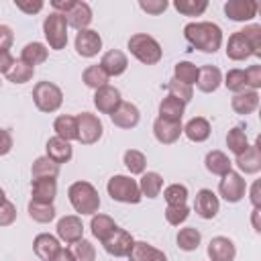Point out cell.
<instances>
[{
	"mask_svg": "<svg viewBox=\"0 0 261 261\" xmlns=\"http://www.w3.org/2000/svg\"><path fill=\"white\" fill-rule=\"evenodd\" d=\"M71 255L75 261H94L96 259V249L88 239H80L71 247Z\"/></svg>",
	"mask_w": 261,
	"mask_h": 261,
	"instance_id": "47",
	"label": "cell"
},
{
	"mask_svg": "<svg viewBox=\"0 0 261 261\" xmlns=\"http://www.w3.org/2000/svg\"><path fill=\"white\" fill-rule=\"evenodd\" d=\"M0 86H2V80H0Z\"/></svg>",
	"mask_w": 261,
	"mask_h": 261,
	"instance_id": "62",
	"label": "cell"
},
{
	"mask_svg": "<svg viewBox=\"0 0 261 261\" xmlns=\"http://www.w3.org/2000/svg\"><path fill=\"white\" fill-rule=\"evenodd\" d=\"M249 200L253 204V208H261V181H253L251 192H249Z\"/></svg>",
	"mask_w": 261,
	"mask_h": 261,
	"instance_id": "58",
	"label": "cell"
},
{
	"mask_svg": "<svg viewBox=\"0 0 261 261\" xmlns=\"http://www.w3.org/2000/svg\"><path fill=\"white\" fill-rule=\"evenodd\" d=\"M126 45H128L130 55L135 59H139L141 63H145V65H155L163 57V49L157 43V39L151 37V35H147V33H135L128 39Z\"/></svg>",
	"mask_w": 261,
	"mask_h": 261,
	"instance_id": "3",
	"label": "cell"
},
{
	"mask_svg": "<svg viewBox=\"0 0 261 261\" xmlns=\"http://www.w3.org/2000/svg\"><path fill=\"white\" fill-rule=\"evenodd\" d=\"M226 147L230 153L234 155H241L249 149V139H247V133L241 128V126H232L228 133H226Z\"/></svg>",
	"mask_w": 261,
	"mask_h": 261,
	"instance_id": "40",
	"label": "cell"
},
{
	"mask_svg": "<svg viewBox=\"0 0 261 261\" xmlns=\"http://www.w3.org/2000/svg\"><path fill=\"white\" fill-rule=\"evenodd\" d=\"M222 84V73L216 65H202L198 67V80H196V86L200 92L204 94H212L220 88Z\"/></svg>",
	"mask_w": 261,
	"mask_h": 261,
	"instance_id": "22",
	"label": "cell"
},
{
	"mask_svg": "<svg viewBox=\"0 0 261 261\" xmlns=\"http://www.w3.org/2000/svg\"><path fill=\"white\" fill-rule=\"evenodd\" d=\"M77 120V141L82 145H94L102 139V133H104V126H102V120L92 114V112H82L75 116Z\"/></svg>",
	"mask_w": 261,
	"mask_h": 261,
	"instance_id": "7",
	"label": "cell"
},
{
	"mask_svg": "<svg viewBox=\"0 0 261 261\" xmlns=\"http://www.w3.org/2000/svg\"><path fill=\"white\" fill-rule=\"evenodd\" d=\"M122 163H124V167L128 169L130 175H143L145 167H147V157L139 149H126L124 155H122Z\"/></svg>",
	"mask_w": 261,
	"mask_h": 261,
	"instance_id": "35",
	"label": "cell"
},
{
	"mask_svg": "<svg viewBox=\"0 0 261 261\" xmlns=\"http://www.w3.org/2000/svg\"><path fill=\"white\" fill-rule=\"evenodd\" d=\"M230 106H232V110H234L237 114H241V116L253 114V112L259 108V92H255V90L239 92V94L232 96Z\"/></svg>",
	"mask_w": 261,
	"mask_h": 261,
	"instance_id": "24",
	"label": "cell"
},
{
	"mask_svg": "<svg viewBox=\"0 0 261 261\" xmlns=\"http://www.w3.org/2000/svg\"><path fill=\"white\" fill-rule=\"evenodd\" d=\"M167 6H169L167 0H139V8L143 12H147V14H153V16L165 12Z\"/></svg>",
	"mask_w": 261,
	"mask_h": 261,
	"instance_id": "50",
	"label": "cell"
},
{
	"mask_svg": "<svg viewBox=\"0 0 261 261\" xmlns=\"http://www.w3.org/2000/svg\"><path fill=\"white\" fill-rule=\"evenodd\" d=\"M253 55V47L249 43V39L245 37L243 31H237L228 37V43H226V57L232 59V61H245Z\"/></svg>",
	"mask_w": 261,
	"mask_h": 261,
	"instance_id": "18",
	"label": "cell"
},
{
	"mask_svg": "<svg viewBox=\"0 0 261 261\" xmlns=\"http://www.w3.org/2000/svg\"><path fill=\"white\" fill-rule=\"evenodd\" d=\"M14 220H16V206L10 200H6L0 206V226H10Z\"/></svg>",
	"mask_w": 261,
	"mask_h": 261,
	"instance_id": "51",
	"label": "cell"
},
{
	"mask_svg": "<svg viewBox=\"0 0 261 261\" xmlns=\"http://www.w3.org/2000/svg\"><path fill=\"white\" fill-rule=\"evenodd\" d=\"M184 112H186V104L173 96H165L161 102H159V116L165 118V120H173V122H181L184 118Z\"/></svg>",
	"mask_w": 261,
	"mask_h": 261,
	"instance_id": "33",
	"label": "cell"
},
{
	"mask_svg": "<svg viewBox=\"0 0 261 261\" xmlns=\"http://www.w3.org/2000/svg\"><path fill=\"white\" fill-rule=\"evenodd\" d=\"M190 216V208L186 204H179V206H167L165 208V220L171 224V226H179L181 222H186Z\"/></svg>",
	"mask_w": 261,
	"mask_h": 261,
	"instance_id": "48",
	"label": "cell"
},
{
	"mask_svg": "<svg viewBox=\"0 0 261 261\" xmlns=\"http://www.w3.org/2000/svg\"><path fill=\"white\" fill-rule=\"evenodd\" d=\"M106 192L114 202H122V204H139L143 198L139 192L137 179H133L130 175H120V173L108 179Z\"/></svg>",
	"mask_w": 261,
	"mask_h": 261,
	"instance_id": "4",
	"label": "cell"
},
{
	"mask_svg": "<svg viewBox=\"0 0 261 261\" xmlns=\"http://www.w3.org/2000/svg\"><path fill=\"white\" fill-rule=\"evenodd\" d=\"M175 241H177V247L181 251H188L190 253V251H196L200 247L202 234H200V230L196 226H186V228H179Z\"/></svg>",
	"mask_w": 261,
	"mask_h": 261,
	"instance_id": "37",
	"label": "cell"
},
{
	"mask_svg": "<svg viewBox=\"0 0 261 261\" xmlns=\"http://www.w3.org/2000/svg\"><path fill=\"white\" fill-rule=\"evenodd\" d=\"M57 239L63 241L65 245H73L80 239H84V224L82 218L75 214H67L57 220Z\"/></svg>",
	"mask_w": 261,
	"mask_h": 261,
	"instance_id": "10",
	"label": "cell"
},
{
	"mask_svg": "<svg viewBox=\"0 0 261 261\" xmlns=\"http://www.w3.org/2000/svg\"><path fill=\"white\" fill-rule=\"evenodd\" d=\"M47 57H49V49H47V45H43V43H39V41L27 43V45L22 47V51H20V61L27 63V65H31V67L45 63Z\"/></svg>",
	"mask_w": 261,
	"mask_h": 261,
	"instance_id": "30",
	"label": "cell"
},
{
	"mask_svg": "<svg viewBox=\"0 0 261 261\" xmlns=\"http://www.w3.org/2000/svg\"><path fill=\"white\" fill-rule=\"evenodd\" d=\"M67 198H69V204L71 208L82 214V216H94L100 208V196H98V190L90 184V181H73L67 190Z\"/></svg>",
	"mask_w": 261,
	"mask_h": 261,
	"instance_id": "2",
	"label": "cell"
},
{
	"mask_svg": "<svg viewBox=\"0 0 261 261\" xmlns=\"http://www.w3.org/2000/svg\"><path fill=\"white\" fill-rule=\"evenodd\" d=\"M194 210H196V214H198L200 218L212 220V218L218 214V210H220V200H218V196H216L212 190L202 188V190L196 192Z\"/></svg>",
	"mask_w": 261,
	"mask_h": 261,
	"instance_id": "11",
	"label": "cell"
},
{
	"mask_svg": "<svg viewBox=\"0 0 261 261\" xmlns=\"http://www.w3.org/2000/svg\"><path fill=\"white\" fill-rule=\"evenodd\" d=\"M59 173V165L55 161H51L47 155H41L33 161V167H31V175L33 179H41V177H57Z\"/></svg>",
	"mask_w": 261,
	"mask_h": 261,
	"instance_id": "36",
	"label": "cell"
},
{
	"mask_svg": "<svg viewBox=\"0 0 261 261\" xmlns=\"http://www.w3.org/2000/svg\"><path fill=\"white\" fill-rule=\"evenodd\" d=\"M259 214H261V208H253V212H251V224H253V230H255V232H261Z\"/></svg>",
	"mask_w": 261,
	"mask_h": 261,
	"instance_id": "59",
	"label": "cell"
},
{
	"mask_svg": "<svg viewBox=\"0 0 261 261\" xmlns=\"http://www.w3.org/2000/svg\"><path fill=\"white\" fill-rule=\"evenodd\" d=\"M33 251L41 261H53V257L61 251V243L57 237H53L49 232H41L33 241Z\"/></svg>",
	"mask_w": 261,
	"mask_h": 261,
	"instance_id": "19",
	"label": "cell"
},
{
	"mask_svg": "<svg viewBox=\"0 0 261 261\" xmlns=\"http://www.w3.org/2000/svg\"><path fill=\"white\" fill-rule=\"evenodd\" d=\"M137 184L143 198H157L163 190V177L157 171H145Z\"/></svg>",
	"mask_w": 261,
	"mask_h": 261,
	"instance_id": "32",
	"label": "cell"
},
{
	"mask_svg": "<svg viewBox=\"0 0 261 261\" xmlns=\"http://www.w3.org/2000/svg\"><path fill=\"white\" fill-rule=\"evenodd\" d=\"M14 43V33L8 24H0V51H8Z\"/></svg>",
	"mask_w": 261,
	"mask_h": 261,
	"instance_id": "54",
	"label": "cell"
},
{
	"mask_svg": "<svg viewBox=\"0 0 261 261\" xmlns=\"http://www.w3.org/2000/svg\"><path fill=\"white\" fill-rule=\"evenodd\" d=\"M173 80H177L186 86H194L198 80V65L192 61H177L173 67Z\"/></svg>",
	"mask_w": 261,
	"mask_h": 261,
	"instance_id": "41",
	"label": "cell"
},
{
	"mask_svg": "<svg viewBox=\"0 0 261 261\" xmlns=\"http://www.w3.org/2000/svg\"><path fill=\"white\" fill-rule=\"evenodd\" d=\"M120 102H122V98H120L118 88H114V86H110V84L94 92V106H96L98 112H102V114H108V116H110V114L118 108Z\"/></svg>",
	"mask_w": 261,
	"mask_h": 261,
	"instance_id": "14",
	"label": "cell"
},
{
	"mask_svg": "<svg viewBox=\"0 0 261 261\" xmlns=\"http://www.w3.org/2000/svg\"><path fill=\"white\" fill-rule=\"evenodd\" d=\"M67 29H69V24H67L65 14L51 12L49 16H45V20H43V35L47 39V45L53 51L65 49V45H67Z\"/></svg>",
	"mask_w": 261,
	"mask_h": 261,
	"instance_id": "6",
	"label": "cell"
},
{
	"mask_svg": "<svg viewBox=\"0 0 261 261\" xmlns=\"http://www.w3.org/2000/svg\"><path fill=\"white\" fill-rule=\"evenodd\" d=\"M165 88H167L169 96L181 100L184 104H188V102L194 98V88H192V86H186V84H181V82H177V80H169V82L165 84Z\"/></svg>",
	"mask_w": 261,
	"mask_h": 261,
	"instance_id": "46",
	"label": "cell"
},
{
	"mask_svg": "<svg viewBox=\"0 0 261 261\" xmlns=\"http://www.w3.org/2000/svg\"><path fill=\"white\" fill-rule=\"evenodd\" d=\"M108 75H106V71L96 63V65H88L86 69H84V73H82V82L88 86V88H92V90H100V88H104V86H108Z\"/></svg>",
	"mask_w": 261,
	"mask_h": 261,
	"instance_id": "38",
	"label": "cell"
},
{
	"mask_svg": "<svg viewBox=\"0 0 261 261\" xmlns=\"http://www.w3.org/2000/svg\"><path fill=\"white\" fill-rule=\"evenodd\" d=\"M188 188L184 184H169L165 190H163V198L167 202V206H179V204H186L188 202Z\"/></svg>",
	"mask_w": 261,
	"mask_h": 261,
	"instance_id": "44",
	"label": "cell"
},
{
	"mask_svg": "<svg viewBox=\"0 0 261 261\" xmlns=\"http://www.w3.org/2000/svg\"><path fill=\"white\" fill-rule=\"evenodd\" d=\"M4 202H6V194H4V190L0 188V206H2Z\"/></svg>",
	"mask_w": 261,
	"mask_h": 261,
	"instance_id": "61",
	"label": "cell"
},
{
	"mask_svg": "<svg viewBox=\"0 0 261 261\" xmlns=\"http://www.w3.org/2000/svg\"><path fill=\"white\" fill-rule=\"evenodd\" d=\"M31 196H33V200H35V202L53 204V200H55V196H57V179H55V177H41V179H33Z\"/></svg>",
	"mask_w": 261,
	"mask_h": 261,
	"instance_id": "23",
	"label": "cell"
},
{
	"mask_svg": "<svg viewBox=\"0 0 261 261\" xmlns=\"http://www.w3.org/2000/svg\"><path fill=\"white\" fill-rule=\"evenodd\" d=\"M259 4L255 0H228L224 2V14L234 22H247L257 16Z\"/></svg>",
	"mask_w": 261,
	"mask_h": 261,
	"instance_id": "12",
	"label": "cell"
},
{
	"mask_svg": "<svg viewBox=\"0 0 261 261\" xmlns=\"http://www.w3.org/2000/svg\"><path fill=\"white\" fill-rule=\"evenodd\" d=\"M110 120L118 128H135L139 124V120H141V112H139V108L135 104L122 100L118 104V108L110 114Z\"/></svg>",
	"mask_w": 261,
	"mask_h": 261,
	"instance_id": "16",
	"label": "cell"
},
{
	"mask_svg": "<svg viewBox=\"0 0 261 261\" xmlns=\"http://www.w3.org/2000/svg\"><path fill=\"white\" fill-rule=\"evenodd\" d=\"M14 4H16V8L18 10H22L24 14H37V12H41L43 10V2L41 0H14Z\"/></svg>",
	"mask_w": 261,
	"mask_h": 261,
	"instance_id": "53",
	"label": "cell"
},
{
	"mask_svg": "<svg viewBox=\"0 0 261 261\" xmlns=\"http://www.w3.org/2000/svg\"><path fill=\"white\" fill-rule=\"evenodd\" d=\"M218 194L230 202V204H237L245 198L247 194V179L239 173V171H228L222 175V179L218 181Z\"/></svg>",
	"mask_w": 261,
	"mask_h": 261,
	"instance_id": "8",
	"label": "cell"
},
{
	"mask_svg": "<svg viewBox=\"0 0 261 261\" xmlns=\"http://www.w3.org/2000/svg\"><path fill=\"white\" fill-rule=\"evenodd\" d=\"M73 45H75L77 55H82V57H94L102 49V37L94 29H84V31H77Z\"/></svg>",
	"mask_w": 261,
	"mask_h": 261,
	"instance_id": "13",
	"label": "cell"
},
{
	"mask_svg": "<svg viewBox=\"0 0 261 261\" xmlns=\"http://www.w3.org/2000/svg\"><path fill=\"white\" fill-rule=\"evenodd\" d=\"M47 157L51 159V161H55L57 165H61V163H67V161H71V157H73V147L67 143V141H63V139H59V137H51L49 141H47Z\"/></svg>",
	"mask_w": 261,
	"mask_h": 261,
	"instance_id": "26",
	"label": "cell"
},
{
	"mask_svg": "<svg viewBox=\"0 0 261 261\" xmlns=\"http://www.w3.org/2000/svg\"><path fill=\"white\" fill-rule=\"evenodd\" d=\"M90 228H92V234H94V239H98L100 243L116 228V222L112 220V216H108V214H100V212H96L94 216H92V220H90Z\"/></svg>",
	"mask_w": 261,
	"mask_h": 261,
	"instance_id": "34",
	"label": "cell"
},
{
	"mask_svg": "<svg viewBox=\"0 0 261 261\" xmlns=\"http://www.w3.org/2000/svg\"><path fill=\"white\" fill-rule=\"evenodd\" d=\"M67 24L73 27L75 31H84L92 22V8L88 2H75V6L65 14Z\"/></svg>",
	"mask_w": 261,
	"mask_h": 261,
	"instance_id": "28",
	"label": "cell"
},
{
	"mask_svg": "<svg viewBox=\"0 0 261 261\" xmlns=\"http://www.w3.org/2000/svg\"><path fill=\"white\" fill-rule=\"evenodd\" d=\"M75 2H77V0H51V6L55 8V12H59V14H67V12L75 6Z\"/></svg>",
	"mask_w": 261,
	"mask_h": 261,
	"instance_id": "57",
	"label": "cell"
},
{
	"mask_svg": "<svg viewBox=\"0 0 261 261\" xmlns=\"http://www.w3.org/2000/svg\"><path fill=\"white\" fill-rule=\"evenodd\" d=\"M234 165L247 173V175H253V173H259L261 171V143L255 141L253 145H249V149L241 155H237L234 159Z\"/></svg>",
	"mask_w": 261,
	"mask_h": 261,
	"instance_id": "17",
	"label": "cell"
},
{
	"mask_svg": "<svg viewBox=\"0 0 261 261\" xmlns=\"http://www.w3.org/2000/svg\"><path fill=\"white\" fill-rule=\"evenodd\" d=\"M14 57H12V53L10 51H0V73H8L10 71V67L14 65Z\"/></svg>",
	"mask_w": 261,
	"mask_h": 261,
	"instance_id": "56",
	"label": "cell"
},
{
	"mask_svg": "<svg viewBox=\"0 0 261 261\" xmlns=\"http://www.w3.org/2000/svg\"><path fill=\"white\" fill-rule=\"evenodd\" d=\"M222 84H224L230 92H234V94L249 90V88H247V75H245V69H228L226 75H224V80H222Z\"/></svg>",
	"mask_w": 261,
	"mask_h": 261,
	"instance_id": "45",
	"label": "cell"
},
{
	"mask_svg": "<svg viewBox=\"0 0 261 261\" xmlns=\"http://www.w3.org/2000/svg\"><path fill=\"white\" fill-rule=\"evenodd\" d=\"M126 257H128V261H167L163 251L155 249L153 245H149L145 241H135V245Z\"/></svg>",
	"mask_w": 261,
	"mask_h": 261,
	"instance_id": "27",
	"label": "cell"
},
{
	"mask_svg": "<svg viewBox=\"0 0 261 261\" xmlns=\"http://www.w3.org/2000/svg\"><path fill=\"white\" fill-rule=\"evenodd\" d=\"M153 135L161 145H171L184 135V126L181 122H173V120H165L157 116L153 122Z\"/></svg>",
	"mask_w": 261,
	"mask_h": 261,
	"instance_id": "15",
	"label": "cell"
},
{
	"mask_svg": "<svg viewBox=\"0 0 261 261\" xmlns=\"http://www.w3.org/2000/svg\"><path fill=\"white\" fill-rule=\"evenodd\" d=\"M212 128H210V122L208 118L204 116H194L190 118L186 124H184V135L192 141V143H204L208 137H210Z\"/></svg>",
	"mask_w": 261,
	"mask_h": 261,
	"instance_id": "25",
	"label": "cell"
},
{
	"mask_svg": "<svg viewBox=\"0 0 261 261\" xmlns=\"http://www.w3.org/2000/svg\"><path fill=\"white\" fill-rule=\"evenodd\" d=\"M53 130H55V137L71 143V141H77V120L75 116L71 114H61L55 118L53 122Z\"/></svg>",
	"mask_w": 261,
	"mask_h": 261,
	"instance_id": "31",
	"label": "cell"
},
{
	"mask_svg": "<svg viewBox=\"0 0 261 261\" xmlns=\"http://www.w3.org/2000/svg\"><path fill=\"white\" fill-rule=\"evenodd\" d=\"M33 102L41 112H57L63 104V92L53 82H37L33 88Z\"/></svg>",
	"mask_w": 261,
	"mask_h": 261,
	"instance_id": "5",
	"label": "cell"
},
{
	"mask_svg": "<svg viewBox=\"0 0 261 261\" xmlns=\"http://www.w3.org/2000/svg\"><path fill=\"white\" fill-rule=\"evenodd\" d=\"M208 257L210 261H234L237 247L228 237H214L208 243Z\"/></svg>",
	"mask_w": 261,
	"mask_h": 261,
	"instance_id": "20",
	"label": "cell"
},
{
	"mask_svg": "<svg viewBox=\"0 0 261 261\" xmlns=\"http://www.w3.org/2000/svg\"><path fill=\"white\" fill-rule=\"evenodd\" d=\"M53 261H75V259H73V255H71V249H63V247H61V251L53 257Z\"/></svg>",
	"mask_w": 261,
	"mask_h": 261,
	"instance_id": "60",
	"label": "cell"
},
{
	"mask_svg": "<svg viewBox=\"0 0 261 261\" xmlns=\"http://www.w3.org/2000/svg\"><path fill=\"white\" fill-rule=\"evenodd\" d=\"M12 151V135L6 128H0V157L8 155Z\"/></svg>",
	"mask_w": 261,
	"mask_h": 261,
	"instance_id": "55",
	"label": "cell"
},
{
	"mask_svg": "<svg viewBox=\"0 0 261 261\" xmlns=\"http://www.w3.org/2000/svg\"><path fill=\"white\" fill-rule=\"evenodd\" d=\"M184 37L194 49L202 53H216L222 45V29L210 20L188 22L184 27Z\"/></svg>",
	"mask_w": 261,
	"mask_h": 261,
	"instance_id": "1",
	"label": "cell"
},
{
	"mask_svg": "<svg viewBox=\"0 0 261 261\" xmlns=\"http://www.w3.org/2000/svg\"><path fill=\"white\" fill-rule=\"evenodd\" d=\"M27 210H29V216H31L35 222H39V224H47V222H51V220L55 218V206H53V204H45V202H35V200H31L29 206H27Z\"/></svg>",
	"mask_w": 261,
	"mask_h": 261,
	"instance_id": "39",
	"label": "cell"
},
{
	"mask_svg": "<svg viewBox=\"0 0 261 261\" xmlns=\"http://www.w3.org/2000/svg\"><path fill=\"white\" fill-rule=\"evenodd\" d=\"M245 75H247V88L257 92L261 88V65H249L245 69Z\"/></svg>",
	"mask_w": 261,
	"mask_h": 261,
	"instance_id": "52",
	"label": "cell"
},
{
	"mask_svg": "<svg viewBox=\"0 0 261 261\" xmlns=\"http://www.w3.org/2000/svg\"><path fill=\"white\" fill-rule=\"evenodd\" d=\"M33 75H35V67L22 63L20 59H16L14 65L10 67V71L6 73V80L12 82V84H27V82L33 80Z\"/></svg>",
	"mask_w": 261,
	"mask_h": 261,
	"instance_id": "42",
	"label": "cell"
},
{
	"mask_svg": "<svg viewBox=\"0 0 261 261\" xmlns=\"http://www.w3.org/2000/svg\"><path fill=\"white\" fill-rule=\"evenodd\" d=\"M173 8L184 16H200L206 12L208 2L206 0H175Z\"/></svg>",
	"mask_w": 261,
	"mask_h": 261,
	"instance_id": "43",
	"label": "cell"
},
{
	"mask_svg": "<svg viewBox=\"0 0 261 261\" xmlns=\"http://www.w3.org/2000/svg\"><path fill=\"white\" fill-rule=\"evenodd\" d=\"M204 165H206V169H208L210 173L220 175V177H222L224 173L232 171V161L228 159L226 153H222V151H218V149L206 153V157H204Z\"/></svg>",
	"mask_w": 261,
	"mask_h": 261,
	"instance_id": "29",
	"label": "cell"
},
{
	"mask_svg": "<svg viewBox=\"0 0 261 261\" xmlns=\"http://www.w3.org/2000/svg\"><path fill=\"white\" fill-rule=\"evenodd\" d=\"M245 33V37L249 39L251 47H253V55L261 57V27L259 24H249L245 29H241Z\"/></svg>",
	"mask_w": 261,
	"mask_h": 261,
	"instance_id": "49",
	"label": "cell"
},
{
	"mask_svg": "<svg viewBox=\"0 0 261 261\" xmlns=\"http://www.w3.org/2000/svg\"><path fill=\"white\" fill-rule=\"evenodd\" d=\"M98 65L106 71L108 77H116V75H122L126 71L128 59H126V55L120 49H110V51H106L102 55V59H100Z\"/></svg>",
	"mask_w": 261,
	"mask_h": 261,
	"instance_id": "21",
	"label": "cell"
},
{
	"mask_svg": "<svg viewBox=\"0 0 261 261\" xmlns=\"http://www.w3.org/2000/svg\"><path fill=\"white\" fill-rule=\"evenodd\" d=\"M133 245H135L133 234H130L128 230L120 228V226H116V228L102 241L104 251H106L108 255H112V257H126V255L130 253Z\"/></svg>",
	"mask_w": 261,
	"mask_h": 261,
	"instance_id": "9",
	"label": "cell"
}]
</instances>
